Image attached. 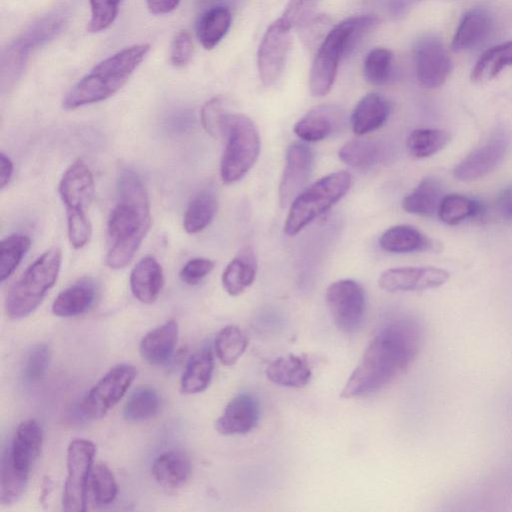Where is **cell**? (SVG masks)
Segmentation results:
<instances>
[{
	"instance_id": "4316f807",
	"label": "cell",
	"mask_w": 512,
	"mask_h": 512,
	"mask_svg": "<svg viewBox=\"0 0 512 512\" xmlns=\"http://www.w3.org/2000/svg\"><path fill=\"white\" fill-rule=\"evenodd\" d=\"M379 246L390 253L424 252L435 249L433 240L417 228L405 224L385 230L379 238Z\"/></svg>"
},
{
	"instance_id": "7bdbcfd3",
	"label": "cell",
	"mask_w": 512,
	"mask_h": 512,
	"mask_svg": "<svg viewBox=\"0 0 512 512\" xmlns=\"http://www.w3.org/2000/svg\"><path fill=\"white\" fill-rule=\"evenodd\" d=\"M122 0H89L90 20L87 30L99 33L109 28L117 18Z\"/></svg>"
},
{
	"instance_id": "f35d334b",
	"label": "cell",
	"mask_w": 512,
	"mask_h": 512,
	"mask_svg": "<svg viewBox=\"0 0 512 512\" xmlns=\"http://www.w3.org/2000/svg\"><path fill=\"white\" fill-rule=\"evenodd\" d=\"M380 145L368 139H354L339 150L341 161L353 168L366 169L376 164L381 157Z\"/></svg>"
},
{
	"instance_id": "e0dca14e",
	"label": "cell",
	"mask_w": 512,
	"mask_h": 512,
	"mask_svg": "<svg viewBox=\"0 0 512 512\" xmlns=\"http://www.w3.org/2000/svg\"><path fill=\"white\" fill-rule=\"evenodd\" d=\"M95 191L90 168L82 159L75 160L63 173L58 186L67 214L86 213Z\"/></svg>"
},
{
	"instance_id": "3957f363",
	"label": "cell",
	"mask_w": 512,
	"mask_h": 512,
	"mask_svg": "<svg viewBox=\"0 0 512 512\" xmlns=\"http://www.w3.org/2000/svg\"><path fill=\"white\" fill-rule=\"evenodd\" d=\"M150 50L148 43L125 47L96 64L65 94V110L104 101L117 93L129 80Z\"/></svg>"
},
{
	"instance_id": "30bf717a",
	"label": "cell",
	"mask_w": 512,
	"mask_h": 512,
	"mask_svg": "<svg viewBox=\"0 0 512 512\" xmlns=\"http://www.w3.org/2000/svg\"><path fill=\"white\" fill-rule=\"evenodd\" d=\"M95 445L87 439H74L67 449V477L62 505L67 512L86 510L87 487L93 466Z\"/></svg>"
},
{
	"instance_id": "681fc988",
	"label": "cell",
	"mask_w": 512,
	"mask_h": 512,
	"mask_svg": "<svg viewBox=\"0 0 512 512\" xmlns=\"http://www.w3.org/2000/svg\"><path fill=\"white\" fill-rule=\"evenodd\" d=\"M215 263L208 258L197 257L190 259L181 268L179 277L188 285L201 282L214 268Z\"/></svg>"
},
{
	"instance_id": "d6a6232c",
	"label": "cell",
	"mask_w": 512,
	"mask_h": 512,
	"mask_svg": "<svg viewBox=\"0 0 512 512\" xmlns=\"http://www.w3.org/2000/svg\"><path fill=\"white\" fill-rule=\"evenodd\" d=\"M232 16L225 6H214L199 18L196 34L203 48L211 50L225 37L231 26Z\"/></svg>"
},
{
	"instance_id": "f1b7e54d",
	"label": "cell",
	"mask_w": 512,
	"mask_h": 512,
	"mask_svg": "<svg viewBox=\"0 0 512 512\" xmlns=\"http://www.w3.org/2000/svg\"><path fill=\"white\" fill-rule=\"evenodd\" d=\"M265 373L272 383L291 388L304 387L312 375L307 361L292 354L275 359L268 365Z\"/></svg>"
},
{
	"instance_id": "e575fe53",
	"label": "cell",
	"mask_w": 512,
	"mask_h": 512,
	"mask_svg": "<svg viewBox=\"0 0 512 512\" xmlns=\"http://www.w3.org/2000/svg\"><path fill=\"white\" fill-rule=\"evenodd\" d=\"M483 213L484 207L478 201L460 194H448L443 197L437 214L444 224L453 226L481 217Z\"/></svg>"
},
{
	"instance_id": "5b68a950",
	"label": "cell",
	"mask_w": 512,
	"mask_h": 512,
	"mask_svg": "<svg viewBox=\"0 0 512 512\" xmlns=\"http://www.w3.org/2000/svg\"><path fill=\"white\" fill-rule=\"evenodd\" d=\"M61 259L60 249L53 247L27 267L7 294L5 311L8 318L23 319L38 308L57 281Z\"/></svg>"
},
{
	"instance_id": "8fae6325",
	"label": "cell",
	"mask_w": 512,
	"mask_h": 512,
	"mask_svg": "<svg viewBox=\"0 0 512 512\" xmlns=\"http://www.w3.org/2000/svg\"><path fill=\"white\" fill-rule=\"evenodd\" d=\"M325 300L335 326L344 333H354L363 325L366 295L363 287L352 279H341L326 289Z\"/></svg>"
},
{
	"instance_id": "ab89813d",
	"label": "cell",
	"mask_w": 512,
	"mask_h": 512,
	"mask_svg": "<svg viewBox=\"0 0 512 512\" xmlns=\"http://www.w3.org/2000/svg\"><path fill=\"white\" fill-rule=\"evenodd\" d=\"M31 246V240L24 234H12L0 244V281L4 282L16 270Z\"/></svg>"
},
{
	"instance_id": "ee69618b",
	"label": "cell",
	"mask_w": 512,
	"mask_h": 512,
	"mask_svg": "<svg viewBox=\"0 0 512 512\" xmlns=\"http://www.w3.org/2000/svg\"><path fill=\"white\" fill-rule=\"evenodd\" d=\"M319 0H289L280 20L289 28H302L316 15Z\"/></svg>"
},
{
	"instance_id": "2e32d148",
	"label": "cell",
	"mask_w": 512,
	"mask_h": 512,
	"mask_svg": "<svg viewBox=\"0 0 512 512\" xmlns=\"http://www.w3.org/2000/svg\"><path fill=\"white\" fill-rule=\"evenodd\" d=\"M313 168L311 149L303 143L291 144L286 152L285 167L278 188L279 204L290 206L306 188Z\"/></svg>"
},
{
	"instance_id": "8d00e7d4",
	"label": "cell",
	"mask_w": 512,
	"mask_h": 512,
	"mask_svg": "<svg viewBox=\"0 0 512 512\" xmlns=\"http://www.w3.org/2000/svg\"><path fill=\"white\" fill-rule=\"evenodd\" d=\"M248 346L246 334L235 325L222 328L214 340V350L223 365L230 366L237 362Z\"/></svg>"
},
{
	"instance_id": "7c38bea8",
	"label": "cell",
	"mask_w": 512,
	"mask_h": 512,
	"mask_svg": "<svg viewBox=\"0 0 512 512\" xmlns=\"http://www.w3.org/2000/svg\"><path fill=\"white\" fill-rule=\"evenodd\" d=\"M135 377L136 369L131 364L112 367L83 398L82 414L89 419L106 415L122 399Z\"/></svg>"
},
{
	"instance_id": "7dc6e473",
	"label": "cell",
	"mask_w": 512,
	"mask_h": 512,
	"mask_svg": "<svg viewBox=\"0 0 512 512\" xmlns=\"http://www.w3.org/2000/svg\"><path fill=\"white\" fill-rule=\"evenodd\" d=\"M67 231L69 242L75 249H81L87 245L92 234V226L87 214H67Z\"/></svg>"
},
{
	"instance_id": "d6986e66",
	"label": "cell",
	"mask_w": 512,
	"mask_h": 512,
	"mask_svg": "<svg viewBox=\"0 0 512 512\" xmlns=\"http://www.w3.org/2000/svg\"><path fill=\"white\" fill-rule=\"evenodd\" d=\"M259 418L260 407L257 399L242 393L226 405L215 423V428L223 435L246 434L256 427Z\"/></svg>"
},
{
	"instance_id": "ac0fdd59",
	"label": "cell",
	"mask_w": 512,
	"mask_h": 512,
	"mask_svg": "<svg viewBox=\"0 0 512 512\" xmlns=\"http://www.w3.org/2000/svg\"><path fill=\"white\" fill-rule=\"evenodd\" d=\"M507 139L502 133L493 135L474 149L454 168V177L460 181H473L492 172L504 158Z\"/></svg>"
},
{
	"instance_id": "bcb514c9",
	"label": "cell",
	"mask_w": 512,
	"mask_h": 512,
	"mask_svg": "<svg viewBox=\"0 0 512 512\" xmlns=\"http://www.w3.org/2000/svg\"><path fill=\"white\" fill-rule=\"evenodd\" d=\"M226 110V101L221 97L208 100L201 108V124L204 130L214 138L221 136V119Z\"/></svg>"
},
{
	"instance_id": "484cf974",
	"label": "cell",
	"mask_w": 512,
	"mask_h": 512,
	"mask_svg": "<svg viewBox=\"0 0 512 512\" xmlns=\"http://www.w3.org/2000/svg\"><path fill=\"white\" fill-rule=\"evenodd\" d=\"M97 289L90 279H82L62 290L54 299L52 312L58 317L85 313L95 302Z\"/></svg>"
},
{
	"instance_id": "83f0119b",
	"label": "cell",
	"mask_w": 512,
	"mask_h": 512,
	"mask_svg": "<svg viewBox=\"0 0 512 512\" xmlns=\"http://www.w3.org/2000/svg\"><path fill=\"white\" fill-rule=\"evenodd\" d=\"M389 103L378 93H368L356 104L351 115L352 130L364 135L380 128L389 116Z\"/></svg>"
},
{
	"instance_id": "ffe728a7",
	"label": "cell",
	"mask_w": 512,
	"mask_h": 512,
	"mask_svg": "<svg viewBox=\"0 0 512 512\" xmlns=\"http://www.w3.org/2000/svg\"><path fill=\"white\" fill-rule=\"evenodd\" d=\"M342 111L332 105L311 109L294 126V133L302 140L316 142L330 136L343 122Z\"/></svg>"
},
{
	"instance_id": "277c9868",
	"label": "cell",
	"mask_w": 512,
	"mask_h": 512,
	"mask_svg": "<svg viewBox=\"0 0 512 512\" xmlns=\"http://www.w3.org/2000/svg\"><path fill=\"white\" fill-rule=\"evenodd\" d=\"M42 442V429L36 420L27 419L18 425L2 457L0 501L3 505L15 503L24 493Z\"/></svg>"
},
{
	"instance_id": "f907efd6",
	"label": "cell",
	"mask_w": 512,
	"mask_h": 512,
	"mask_svg": "<svg viewBox=\"0 0 512 512\" xmlns=\"http://www.w3.org/2000/svg\"><path fill=\"white\" fill-rule=\"evenodd\" d=\"M495 206L502 220L512 223V184L499 192L496 197Z\"/></svg>"
},
{
	"instance_id": "836d02e7",
	"label": "cell",
	"mask_w": 512,
	"mask_h": 512,
	"mask_svg": "<svg viewBox=\"0 0 512 512\" xmlns=\"http://www.w3.org/2000/svg\"><path fill=\"white\" fill-rule=\"evenodd\" d=\"M507 66H512V41L486 50L472 69L471 80L474 82L491 80Z\"/></svg>"
},
{
	"instance_id": "7a4b0ae2",
	"label": "cell",
	"mask_w": 512,
	"mask_h": 512,
	"mask_svg": "<svg viewBox=\"0 0 512 512\" xmlns=\"http://www.w3.org/2000/svg\"><path fill=\"white\" fill-rule=\"evenodd\" d=\"M116 202L107 224L105 263L122 269L134 258L151 226L150 200L140 176L123 169L117 180Z\"/></svg>"
},
{
	"instance_id": "f6af8a7d",
	"label": "cell",
	"mask_w": 512,
	"mask_h": 512,
	"mask_svg": "<svg viewBox=\"0 0 512 512\" xmlns=\"http://www.w3.org/2000/svg\"><path fill=\"white\" fill-rule=\"evenodd\" d=\"M50 359L47 345L37 344L29 351L23 368V377L29 383L40 381L46 374Z\"/></svg>"
},
{
	"instance_id": "6da1fadb",
	"label": "cell",
	"mask_w": 512,
	"mask_h": 512,
	"mask_svg": "<svg viewBox=\"0 0 512 512\" xmlns=\"http://www.w3.org/2000/svg\"><path fill=\"white\" fill-rule=\"evenodd\" d=\"M421 341L422 329L413 319H397L384 325L367 346L340 397L366 396L389 384L413 362Z\"/></svg>"
},
{
	"instance_id": "1f68e13d",
	"label": "cell",
	"mask_w": 512,
	"mask_h": 512,
	"mask_svg": "<svg viewBox=\"0 0 512 512\" xmlns=\"http://www.w3.org/2000/svg\"><path fill=\"white\" fill-rule=\"evenodd\" d=\"M218 208L215 191L203 189L195 194L187 205L183 216V228L188 234L204 230L213 220Z\"/></svg>"
},
{
	"instance_id": "d4e9b609",
	"label": "cell",
	"mask_w": 512,
	"mask_h": 512,
	"mask_svg": "<svg viewBox=\"0 0 512 512\" xmlns=\"http://www.w3.org/2000/svg\"><path fill=\"white\" fill-rule=\"evenodd\" d=\"M191 462L181 451L169 450L158 455L151 466L156 482L168 489L183 486L191 475Z\"/></svg>"
},
{
	"instance_id": "74e56055",
	"label": "cell",
	"mask_w": 512,
	"mask_h": 512,
	"mask_svg": "<svg viewBox=\"0 0 512 512\" xmlns=\"http://www.w3.org/2000/svg\"><path fill=\"white\" fill-rule=\"evenodd\" d=\"M160 407V398L152 387L136 389L126 401L123 416L127 421L140 422L154 417Z\"/></svg>"
},
{
	"instance_id": "44dd1931",
	"label": "cell",
	"mask_w": 512,
	"mask_h": 512,
	"mask_svg": "<svg viewBox=\"0 0 512 512\" xmlns=\"http://www.w3.org/2000/svg\"><path fill=\"white\" fill-rule=\"evenodd\" d=\"M133 296L143 304L154 303L164 285V273L152 256L141 258L133 267L129 279Z\"/></svg>"
},
{
	"instance_id": "9a60e30c",
	"label": "cell",
	"mask_w": 512,
	"mask_h": 512,
	"mask_svg": "<svg viewBox=\"0 0 512 512\" xmlns=\"http://www.w3.org/2000/svg\"><path fill=\"white\" fill-rule=\"evenodd\" d=\"M449 278V272L438 267H397L382 272L378 285L388 292L423 291L439 288Z\"/></svg>"
},
{
	"instance_id": "52a82bcc",
	"label": "cell",
	"mask_w": 512,
	"mask_h": 512,
	"mask_svg": "<svg viewBox=\"0 0 512 512\" xmlns=\"http://www.w3.org/2000/svg\"><path fill=\"white\" fill-rule=\"evenodd\" d=\"M361 39L362 31L356 16L345 19L328 32L310 70L309 89L313 96L323 97L330 92L340 60L349 55Z\"/></svg>"
},
{
	"instance_id": "9c48e42d",
	"label": "cell",
	"mask_w": 512,
	"mask_h": 512,
	"mask_svg": "<svg viewBox=\"0 0 512 512\" xmlns=\"http://www.w3.org/2000/svg\"><path fill=\"white\" fill-rule=\"evenodd\" d=\"M66 22L61 12H52L35 20L4 49L1 57L2 86L9 87L22 74L28 58L37 47L53 39Z\"/></svg>"
},
{
	"instance_id": "603a6c76",
	"label": "cell",
	"mask_w": 512,
	"mask_h": 512,
	"mask_svg": "<svg viewBox=\"0 0 512 512\" xmlns=\"http://www.w3.org/2000/svg\"><path fill=\"white\" fill-rule=\"evenodd\" d=\"M493 29V19L483 8L469 10L462 17L452 41L456 51L472 49L487 39Z\"/></svg>"
},
{
	"instance_id": "816d5d0a",
	"label": "cell",
	"mask_w": 512,
	"mask_h": 512,
	"mask_svg": "<svg viewBox=\"0 0 512 512\" xmlns=\"http://www.w3.org/2000/svg\"><path fill=\"white\" fill-rule=\"evenodd\" d=\"M180 0H146L149 11L155 15H165L174 11Z\"/></svg>"
},
{
	"instance_id": "7402d4cb",
	"label": "cell",
	"mask_w": 512,
	"mask_h": 512,
	"mask_svg": "<svg viewBox=\"0 0 512 512\" xmlns=\"http://www.w3.org/2000/svg\"><path fill=\"white\" fill-rule=\"evenodd\" d=\"M177 339L178 324L169 320L145 334L139 346L141 357L151 365L164 364L170 359Z\"/></svg>"
},
{
	"instance_id": "ba28073f",
	"label": "cell",
	"mask_w": 512,
	"mask_h": 512,
	"mask_svg": "<svg viewBox=\"0 0 512 512\" xmlns=\"http://www.w3.org/2000/svg\"><path fill=\"white\" fill-rule=\"evenodd\" d=\"M352 177L346 171L330 173L306 187L290 205L284 224L288 236L298 234L327 212L349 191Z\"/></svg>"
},
{
	"instance_id": "5bb4252c",
	"label": "cell",
	"mask_w": 512,
	"mask_h": 512,
	"mask_svg": "<svg viewBox=\"0 0 512 512\" xmlns=\"http://www.w3.org/2000/svg\"><path fill=\"white\" fill-rule=\"evenodd\" d=\"M416 75L422 86L437 88L451 71V60L442 41L433 35L421 37L413 49Z\"/></svg>"
},
{
	"instance_id": "4dcf8cb0",
	"label": "cell",
	"mask_w": 512,
	"mask_h": 512,
	"mask_svg": "<svg viewBox=\"0 0 512 512\" xmlns=\"http://www.w3.org/2000/svg\"><path fill=\"white\" fill-rule=\"evenodd\" d=\"M444 196L441 182L436 178L427 177L404 197L402 208L410 214L432 216L438 213Z\"/></svg>"
},
{
	"instance_id": "b9f144b4",
	"label": "cell",
	"mask_w": 512,
	"mask_h": 512,
	"mask_svg": "<svg viewBox=\"0 0 512 512\" xmlns=\"http://www.w3.org/2000/svg\"><path fill=\"white\" fill-rule=\"evenodd\" d=\"M393 55L389 49L375 48L365 57L363 73L368 82L382 85L388 81L391 74Z\"/></svg>"
},
{
	"instance_id": "f546056e",
	"label": "cell",
	"mask_w": 512,
	"mask_h": 512,
	"mask_svg": "<svg viewBox=\"0 0 512 512\" xmlns=\"http://www.w3.org/2000/svg\"><path fill=\"white\" fill-rule=\"evenodd\" d=\"M214 369V357L209 345L198 350L188 361L180 381L184 394H197L210 384Z\"/></svg>"
},
{
	"instance_id": "d590c367",
	"label": "cell",
	"mask_w": 512,
	"mask_h": 512,
	"mask_svg": "<svg viewBox=\"0 0 512 512\" xmlns=\"http://www.w3.org/2000/svg\"><path fill=\"white\" fill-rule=\"evenodd\" d=\"M451 140V134L443 129L420 128L413 130L407 140L406 147L414 158L430 157L441 151Z\"/></svg>"
},
{
	"instance_id": "c3c4849f",
	"label": "cell",
	"mask_w": 512,
	"mask_h": 512,
	"mask_svg": "<svg viewBox=\"0 0 512 512\" xmlns=\"http://www.w3.org/2000/svg\"><path fill=\"white\" fill-rule=\"evenodd\" d=\"M193 42L187 30L177 32L170 47V62L174 67L182 68L191 60Z\"/></svg>"
},
{
	"instance_id": "cb8c5ba5",
	"label": "cell",
	"mask_w": 512,
	"mask_h": 512,
	"mask_svg": "<svg viewBox=\"0 0 512 512\" xmlns=\"http://www.w3.org/2000/svg\"><path fill=\"white\" fill-rule=\"evenodd\" d=\"M257 268V257L253 249L249 246L242 248L223 271V288L231 296L243 293L254 282Z\"/></svg>"
},
{
	"instance_id": "f5cc1de1",
	"label": "cell",
	"mask_w": 512,
	"mask_h": 512,
	"mask_svg": "<svg viewBox=\"0 0 512 512\" xmlns=\"http://www.w3.org/2000/svg\"><path fill=\"white\" fill-rule=\"evenodd\" d=\"M14 171V164L4 152L0 153V188L3 189L10 181Z\"/></svg>"
},
{
	"instance_id": "4fadbf2b",
	"label": "cell",
	"mask_w": 512,
	"mask_h": 512,
	"mask_svg": "<svg viewBox=\"0 0 512 512\" xmlns=\"http://www.w3.org/2000/svg\"><path fill=\"white\" fill-rule=\"evenodd\" d=\"M290 30L279 18L263 35L257 53V66L260 80L265 86L275 84L283 73L291 44Z\"/></svg>"
},
{
	"instance_id": "60d3db41",
	"label": "cell",
	"mask_w": 512,
	"mask_h": 512,
	"mask_svg": "<svg viewBox=\"0 0 512 512\" xmlns=\"http://www.w3.org/2000/svg\"><path fill=\"white\" fill-rule=\"evenodd\" d=\"M88 484L97 503L107 505L114 501L118 487L112 471L106 464L96 463L92 466Z\"/></svg>"
},
{
	"instance_id": "8992f818",
	"label": "cell",
	"mask_w": 512,
	"mask_h": 512,
	"mask_svg": "<svg viewBox=\"0 0 512 512\" xmlns=\"http://www.w3.org/2000/svg\"><path fill=\"white\" fill-rule=\"evenodd\" d=\"M225 148L220 162V176L225 184L241 180L256 163L260 136L255 123L242 113L225 111L221 119Z\"/></svg>"
}]
</instances>
